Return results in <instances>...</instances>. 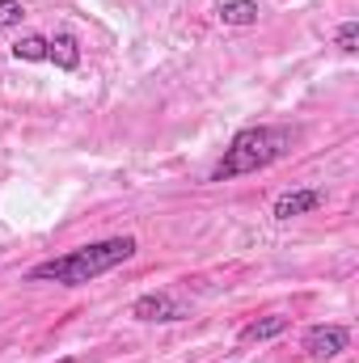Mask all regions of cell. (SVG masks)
<instances>
[{
	"instance_id": "10",
	"label": "cell",
	"mask_w": 359,
	"mask_h": 363,
	"mask_svg": "<svg viewBox=\"0 0 359 363\" xmlns=\"http://www.w3.org/2000/svg\"><path fill=\"white\" fill-rule=\"evenodd\" d=\"M21 17H26L21 0H0V30H13V26H21Z\"/></svg>"
},
{
	"instance_id": "11",
	"label": "cell",
	"mask_w": 359,
	"mask_h": 363,
	"mask_svg": "<svg viewBox=\"0 0 359 363\" xmlns=\"http://www.w3.org/2000/svg\"><path fill=\"white\" fill-rule=\"evenodd\" d=\"M355 43H359V21H343L338 26V51L343 55H355Z\"/></svg>"
},
{
	"instance_id": "6",
	"label": "cell",
	"mask_w": 359,
	"mask_h": 363,
	"mask_svg": "<svg viewBox=\"0 0 359 363\" xmlns=\"http://www.w3.org/2000/svg\"><path fill=\"white\" fill-rule=\"evenodd\" d=\"M47 64H55L60 72H77L81 68V43H77V34L60 30L55 38H47Z\"/></svg>"
},
{
	"instance_id": "8",
	"label": "cell",
	"mask_w": 359,
	"mask_h": 363,
	"mask_svg": "<svg viewBox=\"0 0 359 363\" xmlns=\"http://www.w3.org/2000/svg\"><path fill=\"white\" fill-rule=\"evenodd\" d=\"M287 317H279V313H270V317H258V321H250L245 330H241V342H270V338H279V334H287Z\"/></svg>"
},
{
	"instance_id": "7",
	"label": "cell",
	"mask_w": 359,
	"mask_h": 363,
	"mask_svg": "<svg viewBox=\"0 0 359 363\" xmlns=\"http://www.w3.org/2000/svg\"><path fill=\"white\" fill-rule=\"evenodd\" d=\"M216 17H220L224 26H258L263 4H258V0H220Z\"/></svg>"
},
{
	"instance_id": "1",
	"label": "cell",
	"mask_w": 359,
	"mask_h": 363,
	"mask_svg": "<svg viewBox=\"0 0 359 363\" xmlns=\"http://www.w3.org/2000/svg\"><path fill=\"white\" fill-rule=\"evenodd\" d=\"M136 237H106V241H89L81 250H68L60 258H47L38 267H30V283H60V287H81L93 283L97 274L114 271L123 262L136 258Z\"/></svg>"
},
{
	"instance_id": "3",
	"label": "cell",
	"mask_w": 359,
	"mask_h": 363,
	"mask_svg": "<svg viewBox=\"0 0 359 363\" xmlns=\"http://www.w3.org/2000/svg\"><path fill=\"white\" fill-rule=\"evenodd\" d=\"M347 347H351V330L347 325H309V334H304V355L317 363L338 359Z\"/></svg>"
},
{
	"instance_id": "2",
	"label": "cell",
	"mask_w": 359,
	"mask_h": 363,
	"mask_svg": "<svg viewBox=\"0 0 359 363\" xmlns=\"http://www.w3.org/2000/svg\"><path fill=\"white\" fill-rule=\"evenodd\" d=\"M296 144V127H275V123H263V127H245L233 135V144L224 148V157L216 161V169L207 174V182H233L241 174H258V169H270L275 161H283Z\"/></svg>"
},
{
	"instance_id": "9",
	"label": "cell",
	"mask_w": 359,
	"mask_h": 363,
	"mask_svg": "<svg viewBox=\"0 0 359 363\" xmlns=\"http://www.w3.org/2000/svg\"><path fill=\"white\" fill-rule=\"evenodd\" d=\"M13 60H21V64H47V38H43V34L17 38V43H13Z\"/></svg>"
},
{
	"instance_id": "5",
	"label": "cell",
	"mask_w": 359,
	"mask_h": 363,
	"mask_svg": "<svg viewBox=\"0 0 359 363\" xmlns=\"http://www.w3.org/2000/svg\"><path fill=\"white\" fill-rule=\"evenodd\" d=\"M326 203V190H317V186H300V190H287V194H279L275 199V220H296V216H309V211H317Z\"/></svg>"
},
{
	"instance_id": "4",
	"label": "cell",
	"mask_w": 359,
	"mask_h": 363,
	"mask_svg": "<svg viewBox=\"0 0 359 363\" xmlns=\"http://www.w3.org/2000/svg\"><path fill=\"white\" fill-rule=\"evenodd\" d=\"M131 317L136 321H186L190 308L182 304L178 296H170V291H144V296H136Z\"/></svg>"
},
{
	"instance_id": "12",
	"label": "cell",
	"mask_w": 359,
	"mask_h": 363,
	"mask_svg": "<svg viewBox=\"0 0 359 363\" xmlns=\"http://www.w3.org/2000/svg\"><path fill=\"white\" fill-rule=\"evenodd\" d=\"M60 363H72V359H60Z\"/></svg>"
}]
</instances>
